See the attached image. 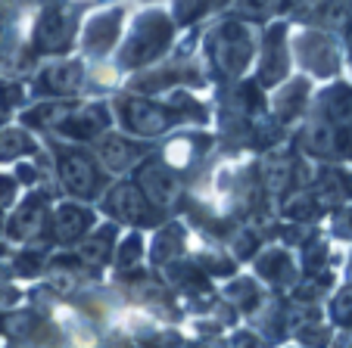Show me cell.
Returning <instances> with one entry per match:
<instances>
[{"mask_svg": "<svg viewBox=\"0 0 352 348\" xmlns=\"http://www.w3.org/2000/svg\"><path fill=\"white\" fill-rule=\"evenodd\" d=\"M272 3H274V0H243V10H246V13H265Z\"/></svg>", "mask_w": 352, "mask_h": 348, "instance_id": "9", "label": "cell"}, {"mask_svg": "<svg viewBox=\"0 0 352 348\" xmlns=\"http://www.w3.org/2000/svg\"><path fill=\"white\" fill-rule=\"evenodd\" d=\"M321 0H296V7L299 10H312V7H318Z\"/></svg>", "mask_w": 352, "mask_h": 348, "instance_id": "10", "label": "cell"}, {"mask_svg": "<svg viewBox=\"0 0 352 348\" xmlns=\"http://www.w3.org/2000/svg\"><path fill=\"white\" fill-rule=\"evenodd\" d=\"M75 125H72V131L75 134H97L100 128L107 125V112L103 109H97V106H91V109H85L81 115H75Z\"/></svg>", "mask_w": 352, "mask_h": 348, "instance_id": "7", "label": "cell"}, {"mask_svg": "<svg viewBox=\"0 0 352 348\" xmlns=\"http://www.w3.org/2000/svg\"><path fill=\"white\" fill-rule=\"evenodd\" d=\"M72 38V19L63 10H50V13L41 19L38 28V44L41 47H63Z\"/></svg>", "mask_w": 352, "mask_h": 348, "instance_id": "3", "label": "cell"}, {"mask_svg": "<svg viewBox=\"0 0 352 348\" xmlns=\"http://www.w3.org/2000/svg\"><path fill=\"white\" fill-rule=\"evenodd\" d=\"M100 156H103V162H107V168L113 171H122L128 165V159H131V150H128L125 140L119 137H109L107 143L100 146Z\"/></svg>", "mask_w": 352, "mask_h": 348, "instance_id": "6", "label": "cell"}, {"mask_svg": "<svg viewBox=\"0 0 352 348\" xmlns=\"http://www.w3.org/2000/svg\"><path fill=\"white\" fill-rule=\"evenodd\" d=\"M63 181L75 193H91L94 184H97V171L91 168V162L85 156H66L63 159Z\"/></svg>", "mask_w": 352, "mask_h": 348, "instance_id": "4", "label": "cell"}, {"mask_svg": "<svg viewBox=\"0 0 352 348\" xmlns=\"http://www.w3.org/2000/svg\"><path fill=\"white\" fill-rule=\"evenodd\" d=\"M47 81H50L54 91L69 93V91H75V87L81 84V66L78 62H63V66H56L54 72L47 75Z\"/></svg>", "mask_w": 352, "mask_h": 348, "instance_id": "5", "label": "cell"}, {"mask_svg": "<svg viewBox=\"0 0 352 348\" xmlns=\"http://www.w3.org/2000/svg\"><path fill=\"white\" fill-rule=\"evenodd\" d=\"M140 184H144L146 196L153 199V202H160V205H168L175 196H178V184H175L172 171H168V168H160V165L146 168L144 174H140Z\"/></svg>", "mask_w": 352, "mask_h": 348, "instance_id": "2", "label": "cell"}, {"mask_svg": "<svg viewBox=\"0 0 352 348\" xmlns=\"http://www.w3.org/2000/svg\"><path fill=\"white\" fill-rule=\"evenodd\" d=\"M125 112H128L131 128L140 131V134H160V131H166L168 121H172L166 109H160V106H153V103H140V100L128 103Z\"/></svg>", "mask_w": 352, "mask_h": 348, "instance_id": "1", "label": "cell"}, {"mask_svg": "<svg viewBox=\"0 0 352 348\" xmlns=\"http://www.w3.org/2000/svg\"><path fill=\"white\" fill-rule=\"evenodd\" d=\"M116 205H119V209L125 211V215H128V211H131L134 218H140V211H144V205H140L138 193H134V190H128V187H125V190H119V193H116Z\"/></svg>", "mask_w": 352, "mask_h": 348, "instance_id": "8", "label": "cell"}]
</instances>
